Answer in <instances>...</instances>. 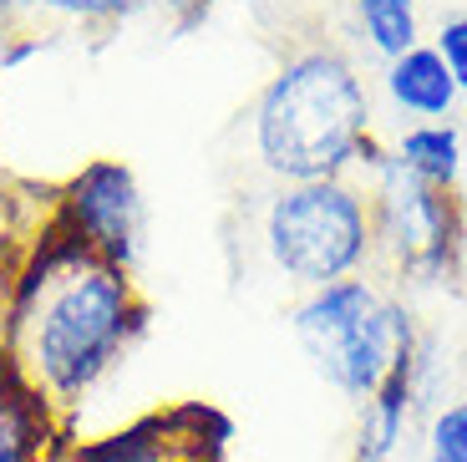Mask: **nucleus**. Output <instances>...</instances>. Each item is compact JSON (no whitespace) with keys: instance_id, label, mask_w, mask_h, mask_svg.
Returning <instances> with one entry per match:
<instances>
[{"instance_id":"nucleus-4","label":"nucleus","mask_w":467,"mask_h":462,"mask_svg":"<svg viewBox=\"0 0 467 462\" xmlns=\"http://www.w3.org/2000/svg\"><path fill=\"white\" fill-rule=\"evenodd\" d=\"M265 249L285 279L320 289L376 265L371 198L356 178L280 184L265 208Z\"/></svg>"},{"instance_id":"nucleus-10","label":"nucleus","mask_w":467,"mask_h":462,"mask_svg":"<svg viewBox=\"0 0 467 462\" xmlns=\"http://www.w3.org/2000/svg\"><path fill=\"white\" fill-rule=\"evenodd\" d=\"M397 163L411 178L452 194L457 173H462V132L452 122H411L397 138Z\"/></svg>"},{"instance_id":"nucleus-7","label":"nucleus","mask_w":467,"mask_h":462,"mask_svg":"<svg viewBox=\"0 0 467 462\" xmlns=\"http://www.w3.org/2000/svg\"><path fill=\"white\" fill-rule=\"evenodd\" d=\"M67 442L57 412L0 356V462H51Z\"/></svg>"},{"instance_id":"nucleus-12","label":"nucleus","mask_w":467,"mask_h":462,"mask_svg":"<svg viewBox=\"0 0 467 462\" xmlns=\"http://www.w3.org/2000/svg\"><path fill=\"white\" fill-rule=\"evenodd\" d=\"M142 0H21V21H51V26H82V31H112L132 21Z\"/></svg>"},{"instance_id":"nucleus-3","label":"nucleus","mask_w":467,"mask_h":462,"mask_svg":"<svg viewBox=\"0 0 467 462\" xmlns=\"http://www.w3.org/2000/svg\"><path fill=\"white\" fill-rule=\"evenodd\" d=\"M290 331L310 366L350 402H371L397 366H411L421 351L417 320L397 295H381L371 275L305 289L290 310Z\"/></svg>"},{"instance_id":"nucleus-6","label":"nucleus","mask_w":467,"mask_h":462,"mask_svg":"<svg viewBox=\"0 0 467 462\" xmlns=\"http://www.w3.org/2000/svg\"><path fill=\"white\" fill-rule=\"evenodd\" d=\"M51 219L87 244V255L112 269H138L142 239H148V204L142 184L122 158L82 163L51 198Z\"/></svg>"},{"instance_id":"nucleus-14","label":"nucleus","mask_w":467,"mask_h":462,"mask_svg":"<svg viewBox=\"0 0 467 462\" xmlns=\"http://www.w3.org/2000/svg\"><path fill=\"white\" fill-rule=\"evenodd\" d=\"M432 51L442 57L447 77L457 81V92H467V16H452V21H442V26H437Z\"/></svg>"},{"instance_id":"nucleus-15","label":"nucleus","mask_w":467,"mask_h":462,"mask_svg":"<svg viewBox=\"0 0 467 462\" xmlns=\"http://www.w3.org/2000/svg\"><path fill=\"white\" fill-rule=\"evenodd\" d=\"M142 11H158L173 31H188L213 11V0H142Z\"/></svg>"},{"instance_id":"nucleus-8","label":"nucleus","mask_w":467,"mask_h":462,"mask_svg":"<svg viewBox=\"0 0 467 462\" xmlns=\"http://www.w3.org/2000/svg\"><path fill=\"white\" fill-rule=\"evenodd\" d=\"M386 97L397 102V112L417 117V122H447L462 92L432 47H411L407 57L386 61Z\"/></svg>"},{"instance_id":"nucleus-13","label":"nucleus","mask_w":467,"mask_h":462,"mask_svg":"<svg viewBox=\"0 0 467 462\" xmlns=\"http://www.w3.org/2000/svg\"><path fill=\"white\" fill-rule=\"evenodd\" d=\"M427 462H467V396H452L427 422Z\"/></svg>"},{"instance_id":"nucleus-17","label":"nucleus","mask_w":467,"mask_h":462,"mask_svg":"<svg viewBox=\"0 0 467 462\" xmlns=\"http://www.w3.org/2000/svg\"><path fill=\"white\" fill-rule=\"evenodd\" d=\"M0 77H5V71H0Z\"/></svg>"},{"instance_id":"nucleus-2","label":"nucleus","mask_w":467,"mask_h":462,"mask_svg":"<svg viewBox=\"0 0 467 462\" xmlns=\"http://www.w3.org/2000/svg\"><path fill=\"white\" fill-rule=\"evenodd\" d=\"M371 138V92L340 47H300L254 102V152L280 184L350 178Z\"/></svg>"},{"instance_id":"nucleus-1","label":"nucleus","mask_w":467,"mask_h":462,"mask_svg":"<svg viewBox=\"0 0 467 462\" xmlns=\"http://www.w3.org/2000/svg\"><path fill=\"white\" fill-rule=\"evenodd\" d=\"M142 325L148 300L138 295V279L92 259L82 239L51 219L5 285L0 356L57 422H67L117 376Z\"/></svg>"},{"instance_id":"nucleus-9","label":"nucleus","mask_w":467,"mask_h":462,"mask_svg":"<svg viewBox=\"0 0 467 462\" xmlns=\"http://www.w3.org/2000/svg\"><path fill=\"white\" fill-rule=\"evenodd\" d=\"M411 402H417V361L397 366L381 382L371 402H361V427H356V462H391L407 442Z\"/></svg>"},{"instance_id":"nucleus-5","label":"nucleus","mask_w":467,"mask_h":462,"mask_svg":"<svg viewBox=\"0 0 467 462\" xmlns=\"http://www.w3.org/2000/svg\"><path fill=\"white\" fill-rule=\"evenodd\" d=\"M371 239H376V259L397 269V279H421L432 285L452 269L457 239H462V219H457L452 194L411 178L397 163V152L371 173Z\"/></svg>"},{"instance_id":"nucleus-16","label":"nucleus","mask_w":467,"mask_h":462,"mask_svg":"<svg viewBox=\"0 0 467 462\" xmlns=\"http://www.w3.org/2000/svg\"><path fill=\"white\" fill-rule=\"evenodd\" d=\"M16 26H26L21 21V0H0V31H16Z\"/></svg>"},{"instance_id":"nucleus-11","label":"nucleus","mask_w":467,"mask_h":462,"mask_svg":"<svg viewBox=\"0 0 467 462\" xmlns=\"http://www.w3.org/2000/svg\"><path fill=\"white\" fill-rule=\"evenodd\" d=\"M356 21H361V41L381 61H397L421 47L417 0H356Z\"/></svg>"}]
</instances>
